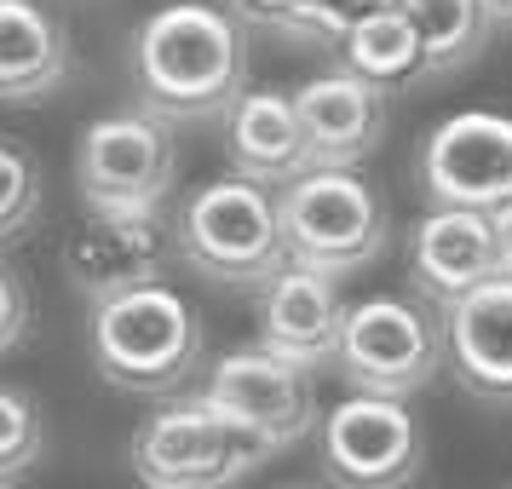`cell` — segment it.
Instances as JSON below:
<instances>
[{"mask_svg": "<svg viewBox=\"0 0 512 489\" xmlns=\"http://www.w3.org/2000/svg\"><path fill=\"white\" fill-rule=\"evenodd\" d=\"M133 93L162 127L231 116L248 93L242 18L213 0H167L133 35Z\"/></svg>", "mask_w": 512, "mask_h": 489, "instance_id": "obj_1", "label": "cell"}, {"mask_svg": "<svg viewBox=\"0 0 512 489\" xmlns=\"http://www.w3.org/2000/svg\"><path fill=\"white\" fill-rule=\"evenodd\" d=\"M87 346H93V369L104 386L133 397H167L185 392V380L202 369V317L196 305L167 288H127L116 300L93 305V323H87Z\"/></svg>", "mask_w": 512, "mask_h": 489, "instance_id": "obj_2", "label": "cell"}, {"mask_svg": "<svg viewBox=\"0 0 512 489\" xmlns=\"http://www.w3.org/2000/svg\"><path fill=\"white\" fill-rule=\"evenodd\" d=\"M179 259L219 288H265L288 271L277 196L248 179H213L179 208Z\"/></svg>", "mask_w": 512, "mask_h": 489, "instance_id": "obj_3", "label": "cell"}, {"mask_svg": "<svg viewBox=\"0 0 512 489\" xmlns=\"http://www.w3.org/2000/svg\"><path fill=\"white\" fill-rule=\"evenodd\" d=\"M277 219L288 242V265L351 277L380 259L386 248V202L369 179H357L351 167H311L305 179L277 190Z\"/></svg>", "mask_w": 512, "mask_h": 489, "instance_id": "obj_4", "label": "cell"}, {"mask_svg": "<svg viewBox=\"0 0 512 489\" xmlns=\"http://www.w3.org/2000/svg\"><path fill=\"white\" fill-rule=\"evenodd\" d=\"M271 455L277 449L259 432H248L202 392L167 403L133 438V472L144 489H231Z\"/></svg>", "mask_w": 512, "mask_h": 489, "instance_id": "obj_5", "label": "cell"}, {"mask_svg": "<svg viewBox=\"0 0 512 489\" xmlns=\"http://www.w3.org/2000/svg\"><path fill=\"white\" fill-rule=\"evenodd\" d=\"M334 369L351 392L369 397H409L426 392L438 369H449V340H443V317L426 305L397 300V294H374L346 311V334H340V357Z\"/></svg>", "mask_w": 512, "mask_h": 489, "instance_id": "obj_6", "label": "cell"}, {"mask_svg": "<svg viewBox=\"0 0 512 489\" xmlns=\"http://www.w3.org/2000/svg\"><path fill=\"white\" fill-rule=\"evenodd\" d=\"M179 179L173 127L144 110L98 116L75 144V190L87 213H162Z\"/></svg>", "mask_w": 512, "mask_h": 489, "instance_id": "obj_7", "label": "cell"}, {"mask_svg": "<svg viewBox=\"0 0 512 489\" xmlns=\"http://www.w3.org/2000/svg\"><path fill=\"white\" fill-rule=\"evenodd\" d=\"M317 461L334 489H409L426 461V438L403 397L351 392L317 426Z\"/></svg>", "mask_w": 512, "mask_h": 489, "instance_id": "obj_8", "label": "cell"}, {"mask_svg": "<svg viewBox=\"0 0 512 489\" xmlns=\"http://www.w3.org/2000/svg\"><path fill=\"white\" fill-rule=\"evenodd\" d=\"M179 259V219L167 213H87L64 242V277L81 300L150 288Z\"/></svg>", "mask_w": 512, "mask_h": 489, "instance_id": "obj_9", "label": "cell"}, {"mask_svg": "<svg viewBox=\"0 0 512 489\" xmlns=\"http://www.w3.org/2000/svg\"><path fill=\"white\" fill-rule=\"evenodd\" d=\"M420 185L438 208H512V116L461 110L438 121L420 144Z\"/></svg>", "mask_w": 512, "mask_h": 489, "instance_id": "obj_10", "label": "cell"}, {"mask_svg": "<svg viewBox=\"0 0 512 489\" xmlns=\"http://www.w3.org/2000/svg\"><path fill=\"white\" fill-rule=\"evenodd\" d=\"M202 397L219 403L231 420H242L248 432H259L271 449H294L305 432H317L311 369H300V363H288V357H277V351H265V346L219 357L208 369Z\"/></svg>", "mask_w": 512, "mask_h": 489, "instance_id": "obj_11", "label": "cell"}, {"mask_svg": "<svg viewBox=\"0 0 512 489\" xmlns=\"http://www.w3.org/2000/svg\"><path fill=\"white\" fill-rule=\"evenodd\" d=\"M346 311L351 305L340 294V277L288 265L282 277L259 288V346L300 363V369H328L340 357Z\"/></svg>", "mask_w": 512, "mask_h": 489, "instance_id": "obj_12", "label": "cell"}, {"mask_svg": "<svg viewBox=\"0 0 512 489\" xmlns=\"http://www.w3.org/2000/svg\"><path fill=\"white\" fill-rule=\"evenodd\" d=\"M409 277H415L420 300H432L438 311L478 294L484 282L501 277L495 219L472 208H432L409 236Z\"/></svg>", "mask_w": 512, "mask_h": 489, "instance_id": "obj_13", "label": "cell"}, {"mask_svg": "<svg viewBox=\"0 0 512 489\" xmlns=\"http://www.w3.org/2000/svg\"><path fill=\"white\" fill-rule=\"evenodd\" d=\"M294 110H300L311 167H357L386 139V93L351 70L311 75L305 87H294Z\"/></svg>", "mask_w": 512, "mask_h": 489, "instance_id": "obj_14", "label": "cell"}, {"mask_svg": "<svg viewBox=\"0 0 512 489\" xmlns=\"http://www.w3.org/2000/svg\"><path fill=\"white\" fill-rule=\"evenodd\" d=\"M449 369L472 397L495 409H512V282L495 277L478 294L443 311Z\"/></svg>", "mask_w": 512, "mask_h": 489, "instance_id": "obj_15", "label": "cell"}, {"mask_svg": "<svg viewBox=\"0 0 512 489\" xmlns=\"http://www.w3.org/2000/svg\"><path fill=\"white\" fill-rule=\"evenodd\" d=\"M225 156L236 179L265 190H288L294 179H305L311 150L294 93H242V104L225 116Z\"/></svg>", "mask_w": 512, "mask_h": 489, "instance_id": "obj_16", "label": "cell"}, {"mask_svg": "<svg viewBox=\"0 0 512 489\" xmlns=\"http://www.w3.org/2000/svg\"><path fill=\"white\" fill-rule=\"evenodd\" d=\"M70 81V35L41 0H0V104H41Z\"/></svg>", "mask_w": 512, "mask_h": 489, "instance_id": "obj_17", "label": "cell"}, {"mask_svg": "<svg viewBox=\"0 0 512 489\" xmlns=\"http://www.w3.org/2000/svg\"><path fill=\"white\" fill-rule=\"evenodd\" d=\"M340 70L363 75L380 93H397V87H409V81H426V47H420L415 24L392 6V12L357 24L346 41H340Z\"/></svg>", "mask_w": 512, "mask_h": 489, "instance_id": "obj_18", "label": "cell"}, {"mask_svg": "<svg viewBox=\"0 0 512 489\" xmlns=\"http://www.w3.org/2000/svg\"><path fill=\"white\" fill-rule=\"evenodd\" d=\"M397 12L415 24L420 47H426V81L466 70L495 29L484 0H397Z\"/></svg>", "mask_w": 512, "mask_h": 489, "instance_id": "obj_19", "label": "cell"}, {"mask_svg": "<svg viewBox=\"0 0 512 489\" xmlns=\"http://www.w3.org/2000/svg\"><path fill=\"white\" fill-rule=\"evenodd\" d=\"M41 455H47V420L35 409V397L0 386V489L18 484Z\"/></svg>", "mask_w": 512, "mask_h": 489, "instance_id": "obj_20", "label": "cell"}, {"mask_svg": "<svg viewBox=\"0 0 512 489\" xmlns=\"http://www.w3.org/2000/svg\"><path fill=\"white\" fill-rule=\"evenodd\" d=\"M397 0H300V12H294V24L282 41H300V47H334L346 41L357 24H369L380 12H392Z\"/></svg>", "mask_w": 512, "mask_h": 489, "instance_id": "obj_21", "label": "cell"}, {"mask_svg": "<svg viewBox=\"0 0 512 489\" xmlns=\"http://www.w3.org/2000/svg\"><path fill=\"white\" fill-rule=\"evenodd\" d=\"M41 219V167L29 162V150L0 139V248L18 242Z\"/></svg>", "mask_w": 512, "mask_h": 489, "instance_id": "obj_22", "label": "cell"}, {"mask_svg": "<svg viewBox=\"0 0 512 489\" xmlns=\"http://www.w3.org/2000/svg\"><path fill=\"white\" fill-rule=\"evenodd\" d=\"M24 328H29V288H24V277L0 259V357L24 340Z\"/></svg>", "mask_w": 512, "mask_h": 489, "instance_id": "obj_23", "label": "cell"}, {"mask_svg": "<svg viewBox=\"0 0 512 489\" xmlns=\"http://www.w3.org/2000/svg\"><path fill=\"white\" fill-rule=\"evenodd\" d=\"M231 12L242 18V24H259V29H271V35H288L294 12H300V0H231Z\"/></svg>", "mask_w": 512, "mask_h": 489, "instance_id": "obj_24", "label": "cell"}, {"mask_svg": "<svg viewBox=\"0 0 512 489\" xmlns=\"http://www.w3.org/2000/svg\"><path fill=\"white\" fill-rule=\"evenodd\" d=\"M489 219H495V259H501V277L512 282V208L489 213Z\"/></svg>", "mask_w": 512, "mask_h": 489, "instance_id": "obj_25", "label": "cell"}, {"mask_svg": "<svg viewBox=\"0 0 512 489\" xmlns=\"http://www.w3.org/2000/svg\"><path fill=\"white\" fill-rule=\"evenodd\" d=\"M484 12H489V24H495V29L512 24V0H484Z\"/></svg>", "mask_w": 512, "mask_h": 489, "instance_id": "obj_26", "label": "cell"}]
</instances>
